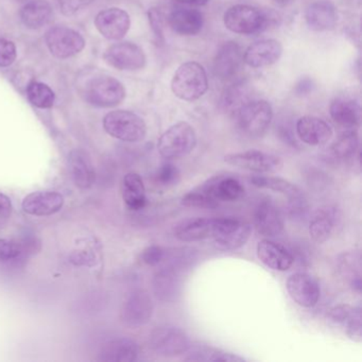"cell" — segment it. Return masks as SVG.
<instances>
[{
    "mask_svg": "<svg viewBox=\"0 0 362 362\" xmlns=\"http://www.w3.org/2000/svg\"><path fill=\"white\" fill-rule=\"evenodd\" d=\"M276 16L247 5H236L226 10L224 26L237 35H252L262 33L274 24Z\"/></svg>",
    "mask_w": 362,
    "mask_h": 362,
    "instance_id": "obj_1",
    "label": "cell"
},
{
    "mask_svg": "<svg viewBox=\"0 0 362 362\" xmlns=\"http://www.w3.org/2000/svg\"><path fill=\"white\" fill-rule=\"evenodd\" d=\"M209 90V78L202 65L186 62L175 71L171 81V90L175 97L184 101H196Z\"/></svg>",
    "mask_w": 362,
    "mask_h": 362,
    "instance_id": "obj_2",
    "label": "cell"
},
{
    "mask_svg": "<svg viewBox=\"0 0 362 362\" xmlns=\"http://www.w3.org/2000/svg\"><path fill=\"white\" fill-rule=\"evenodd\" d=\"M197 146V134L188 122H180L163 133L158 141V150L166 160L185 158Z\"/></svg>",
    "mask_w": 362,
    "mask_h": 362,
    "instance_id": "obj_3",
    "label": "cell"
},
{
    "mask_svg": "<svg viewBox=\"0 0 362 362\" xmlns=\"http://www.w3.org/2000/svg\"><path fill=\"white\" fill-rule=\"evenodd\" d=\"M239 130L250 139L262 137L273 120L272 105L266 100L247 101L234 116Z\"/></svg>",
    "mask_w": 362,
    "mask_h": 362,
    "instance_id": "obj_4",
    "label": "cell"
},
{
    "mask_svg": "<svg viewBox=\"0 0 362 362\" xmlns=\"http://www.w3.org/2000/svg\"><path fill=\"white\" fill-rule=\"evenodd\" d=\"M107 134L127 143L143 141L147 135V126L143 118L130 111H113L103 119Z\"/></svg>",
    "mask_w": 362,
    "mask_h": 362,
    "instance_id": "obj_5",
    "label": "cell"
},
{
    "mask_svg": "<svg viewBox=\"0 0 362 362\" xmlns=\"http://www.w3.org/2000/svg\"><path fill=\"white\" fill-rule=\"evenodd\" d=\"M252 228L239 218H216L211 241L216 249L228 252L240 249L249 240Z\"/></svg>",
    "mask_w": 362,
    "mask_h": 362,
    "instance_id": "obj_6",
    "label": "cell"
},
{
    "mask_svg": "<svg viewBox=\"0 0 362 362\" xmlns=\"http://www.w3.org/2000/svg\"><path fill=\"white\" fill-rule=\"evenodd\" d=\"M152 351L163 357H177L189 349V337L181 328L175 325H160L154 328L149 336Z\"/></svg>",
    "mask_w": 362,
    "mask_h": 362,
    "instance_id": "obj_7",
    "label": "cell"
},
{
    "mask_svg": "<svg viewBox=\"0 0 362 362\" xmlns=\"http://www.w3.org/2000/svg\"><path fill=\"white\" fill-rule=\"evenodd\" d=\"M86 99L90 105L99 107H114L126 98V88L122 82L109 76L90 80L86 88Z\"/></svg>",
    "mask_w": 362,
    "mask_h": 362,
    "instance_id": "obj_8",
    "label": "cell"
},
{
    "mask_svg": "<svg viewBox=\"0 0 362 362\" xmlns=\"http://www.w3.org/2000/svg\"><path fill=\"white\" fill-rule=\"evenodd\" d=\"M46 45L52 56L69 59L81 52L86 47L82 35L67 27H54L45 35Z\"/></svg>",
    "mask_w": 362,
    "mask_h": 362,
    "instance_id": "obj_9",
    "label": "cell"
},
{
    "mask_svg": "<svg viewBox=\"0 0 362 362\" xmlns=\"http://www.w3.org/2000/svg\"><path fill=\"white\" fill-rule=\"evenodd\" d=\"M224 162L230 166L257 173H275L283 166L279 156L258 150H247L224 156Z\"/></svg>",
    "mask_w": 362,
    "mask_h": 362,
    "instance_id": "obj_10",
    "label": "cell"
},
{
    "mask_svg": "<svg viewBox=\"0 0 362 362\" xmlns=\"http://www.w3.org/2000/svg\"><path fill=\"white\" fill-rule=\"evenodd\" d=\"M105 60L110 66L118 71H139L144 69L147 62L145 52L136 44L122 42L107 48Z\"/></svg>",
    "mask_w": 362,
    "mask_h": 362,
    "instance_id": "obj_11",
    "label": "cell"
},
{
    "mask_svg": "<svg viewBox=\"0 0 362 362\" xmlns=\"http://www.w3.org/2000/svg\"><path fill=\"white\" fill-rule=\"evenodd\" d=\"M153 315V302L145 290H135L127 298L122 309V321L130 327L149 323Z\"/></svg>",
    "mask_w": 362,
    "mask_h": 362,
    "instance_id": "obj_12",
    "label": "cell"
},
{
    "mask_svg": "<svg viewBox=\"0 0 362 362\" xmlns=\"http://www.w3.org/2000/svg\"><path fill=\"white\" fill-rule=\"evenodd\" d=\"M288 293L292 300L304 308H311L319 302V283L307 273H294L288 277L286 283Z\"/></svg>",
    "mask_w": 362,
    "mask_h": 362,
    "instance_id": "obj_13",
    "label": "cell"
},
{
    "mask_svg": "<svg viewBox=\"0 0 362 362\" xmlns=\"http://www.w3.org/2000/svg\"><path fill=\"white\" fill-rule=\"evenodd\" d=\"M254 226L262 236L267 238L279 236L285 228V221L281 209L273 201L266 199L256 207Z\"/></svg>",
    "mask_w": 362,
    "mask_h": 362,
    "instance_id": "obj_14",
    "label": "cell"
},
{
    "mask_svg": "<svg viewBox=\"0 0 362 362\" xmlns=\"http://www.w3.org/2000/svg\"><path fill=\"white\" fill-rule=\"evenodd\" d=\"M168 16V24L175 33L185 37L198 35L203 28L204 18L197 7L175 5Z\"/></svg>",
    "mask_w": 362,
    "mask_h": 362,
    "instance_id": "obj_15",
    "label": "cell"
},
{
    "mask_svg": "<svg viewBox=\"0 0 362 362\" xmlns=\"http://www.w3.org/2000/svg\"><path fill=\"white\" fill-rule=\"evenodd\" d=\"M97 30L111 41H118L124 37L131 26L130 16L118 8L103 10L95 18Z\"/></svg>",
    "mask_w": 362,
    "mask_h": 362,
    "instance_id": "obj_16",
    "label": "cell"
},
{
    "mask_svg": "<svg viewBox=\"0 0 362 362\" xmlns=\"http://www.w3.org/2000/svg\"><path fill=\"white\" fill-rule=\"evenodd\" d=\"M361 308L341 304L330 309L327 321L355 341L361 340Z\"/></svg>",
    "mask_w": 362,
    "mask_h": 362,
    "instance_id": "obj_17",
    "label": "cell"
},
{
    "mask_svg": "<svg viewBox=\"0 0 362 362\" xmlns=\"http://www.w3.org/2000/svg\"><path fill=\"white\" fill-rule=\"evenodd\" d=\"M283 54V45L276 40L255 42L243 52V62L252 69H262L275 64Z\"/></svg>",
    "mask_w": 362,
    "mask_h": 362,
    "instance_id": "obj_18",
    "label": "cell"
},
{
    "mask_svg": "<svg viewBox=\"0 0 362 362\" xmlns=\"http://www.w3.org/2000/svg\"><path fill=\"white\" fill-rule=\"evenodd\" d=\"M243 62V52L236 42L224 43L214 59V74L220 80L230 79L238 73Z\"/></svg>",
    "mask_w": 362,
    "mask_h": 362,
    "instance_id": "obj_19",
    "label": "cell"
},
{
    "mask_svg": "<svg viewBox=\"0 0 362 362\" xmlns=\"http://www.w3.org/2000/svg\"><path fill=\"white\" fill-rule=\"evenodd\" d=\"M340 211L332 205L320 207L309 220V234L315 243H323L334 234L340 222Z\"/></svg>",
    "mask_w": 362,
    "mask_h": 362,
    "instance_id": "obj_20",
    "label": "cell"
},
{
    "mask_svg": "<svg viewBox=\"0 0 362 362\" xmlns=\"http://www.w3.org/2000/svg\"><path fill=\"white\" fill-rule=\"evenodd\" d=\"M256 252L258 258L264 266L279 272L289 270L296 260L293 254L289 250L286 249L281 243H275L269 238L257 243Z\"/></svg>",
    "mask_w": 362,
    "mask_h": 362,
    "instance_id": "obj_21",
    "label": "cell"
},
{
    "mask_svg": "<svg viewBox=\"0 0 362 362\" xmlns=\"http://www.w3.org/2000/svg\"><path fill=\"white\" fill-rule=\"evenodd\" d=\"M296 134L304 144L313 147L325 145L332 136V129L325 120L315 116H303L296 122Z\"/></svg>",
    "mask_w": 362,
    "mask_h": 362,
    "instance_id": "obj_22",
    "label": "cell"
},
{
    "mask_svg": "<svg viewBox=\"0 0 362 362\" xmlns=\"http://www.w3.org/2000/svg\"><path fill=\"white\" fill-rule=\"evenodd\" d=\"M305 21L310 30L317 33L332 30L338 23L336 6L329 0H317L307 7Z\"/></svg>",
    "mask_w": 362,
    "mask_h": 362,
    "instance_id": "obj_23",
    "label": "cell"
},
{
    "mask_svg": "<svg viewBox=\"0 0 362 362\" xmlns=\"http://www.w3.org/2000/svg\"><path fill=\"white\" fill-rule=\"evenodd\" d=\"M64 205L62 194L50 190L35 192L28 194L23 201V209L29 215L44 217L58 213Z\"/></svg>",
    "mask_w": 362,
    "mask_h": 362,
    "instance_id": "obj_24",
    "label": "cell"
},
{
    "mask_svg": "<svg viewBox=\"0 0 362 362\" xmlns=\"http://www.w3.org/2000/svg\"><path fill=\"white\" fill-rule=\"evenodd\" d=\"M152 289L160 302H175L181 292V273L160 267L152 279Z\"/></svg>",
    "mask_w": 362,
    "mask_h": 362,
    "instance_id": "obj_25",
    "label": "cell"
},
{
    "mask_svg": "<svg viewBox=\"0 0 362 362\" xmlns=\"http://www.w3.org/2000/svg\"><path fill=\"white\" fill-rule=\"evenodd\" d=\"M216 218H194L182 221L175 226L173 234L183 243L211 239L215 228Z\"/></svg>",
    "mask_w": 362,
    "mask_h": 362,
    "instance_id": "obj_26",
    "label": "cell"
},
{
    "mask_svg": "<svg viewBox=\"0 0 362 362\" xmlns=\"http://www.w3.org/2000/svg\"><path fill=\"white\" fill-rule=\"evenodd\" d=\"M69 173L77 187L81 189L92 187L96 179V173L92 160L86 151L81 149L73 150L69 153Z\"/></svg>",
    "mask_w": 362,
    "mask_h": 362,
    "instance_id": "obj_27",
    "label": "cell"
},
{
    "mask_svg": "<svg viewBox=\"0 0 362 362\" xmlns=\"http://www.w3.org/2000/svg\"><path fill=\"white\" fill-rule=\"evenodd\" d=\"M139 347L128 338L114 339L101 347L98 360L103 362H133L137 360Z\"/></svg>",
    "mask_w": 362,
    "mask_h": 362,
    "instance_id": "obj_28",
    "label": "cell"
},
{
    "mask_svg": "<svg viewBox=\"0 0 362 362\" xmlns=\"http://www.w3.org/2000/svg\"><path fill=\"white\" fill-rule=\"evenodd\" d=\"M329 114L334 122L346 129L356 128L361 122V107L351 99H334L330 103Z\"/></svg>",
    "mask_w": 362,
    "mask_h": 362,
    "instance_id": "obj_29",
    "label": "cell"
},
{
    "mask_svg": "<svg viewBox=\"0 0 362 362\" xmlns=\"http://www.w3.org/2000/svg\"><path fill=\"white\" fill-rule=\"evenodd\" d=\"M337 269L341 276L346 279L353 291L359 294L362 290L361 254L359 251H347L337 259Z\"/></svg>",
    "mask_w": 362,
    "mask_h": 362,
    "instance_id": "obj_30",
    "label": "cell"
},
{
    "mask_svg": "<svg viewBox=\"0 0 362 362\" xmlns=\"http://www.w3.org/2000/svg\"><path fill=\"white\" fill-rule=\"evenodd\" d=\"M186 361H199V362H243L245 361L240 356L235 355L233 353L218 349V347L211 346L204 343H192L189 349L185 353Z\"/></svg>",
    "mask_w": 362,
    "mask_h": 362,
    "instance_id": "obj_31",
    "label": "cell"
},
{
    "mask_svg": "<svg viewBox=\"0 0 362 362\" xmlns=\"http://www.w3.org/2000/svg\"><path fill=\"white\" fill-rule=\"evenodd\" d=\"M21 20L28 29L42 28L52 21L54 11L45 0H33L21 10Z\"/></svg>",
    "mask_w": 362,
    "mask_h": 362,
    "instance_id": "obj_32",
    "label": "cell"
},
{
    "mask_svg": "<svg viewBox=\"0 0 362 362\" xmlns=\"http://www.w3.org/2000/svg\"><path fill=\"white\" fill-rule=\"evenodd\" d=\"M122 198L129 209L139 211L147 203L145 184L139 173H130L122 181Z\"/></svg>",
    "mask_w": 362,
    "mask_h": 362,
    "instance_id": "obj_33",
    "label": "cell"
},
{
    "mask_svg": "<svg viewBox=\"0 0 362 362\" xmlns=\"http://www.w3.org/2000/svg\"><path fill=\"white\" fill-rule=\"evenodd\" d=\"M250 183L255 187L260 189L272 190V192H279L283 196L290 199L300 198L304 197L303 190L296 184L288 180L279 177H270V175H254L250 177Z\"/></svg>",
    "mask_w": 362,
    "mask_h": 362,
    "instance_id": "obj_34",
    "label": "cell"
},
{
    "mask_svg": "<svg viewBox=\"0 0 362 362\" xmlns=\"http://www.w3.org/2000/svg\"><path fill=\"white\" fill-rule=\"evenodd\" d=\"M182 204L184 206L194 207V209H217L220 203L216 198L215 192H214L213 179L211 177V179L206 180L187 192L182 198Z\"/></svg>",
    "mask_w": 362,
    "mask_h": 362,
    "instance_id": "obj_35",
    "label": "cell"
},
{
    "mask_svg": "<svg viewBox=\"0 0 362 362\" xmlns=\"http://www.w3.org/2000/svg\"><path fill=\"white\" fill-rule=\"evenodd\" d=\"M214 192L220 204L223 202H235L245 196V187L236 177L226 175H214Z\"/></svg>",
    "mask_w": 362,
    "mask_h": 362,
    "instance_id": "obj_36",
    "label": "cell"
},
{
    "mask_svg": "<svg viewBox=\"0 0 362 362\" xmlns=\"http://www.w3.org/2000/svg\"><path fill=\"white\" fill-rule=\"evenodd\" d=\"M198 258L196 250L192 247H175L165 250L164 259L160 267L171 269L179 273L192 268L194 262Z\"/></svg>",
    "mask_w": 362,
    "mask_h": 362,
    "instance_id": "obj_37",
    "label": "cell"
},
{
    "mask_svg": "<svg viewBox=\"0 0 362 362\" xmlns=\"http://www.w3.org/2000/svg\"><path fill=\"white\" fill-rule=\"evenodd\" d=\"M250 100L252 99L250 98L249 86L245 81H238L226 90L222 96L221 107L226 113L235 116L241 107Z\"/></svg>",
    "mask_w": 362,
    "mask_h": 362,
    "instance_id": "obj_38",
    "label": "cell"
},
{
    "mask_svg": "<svg viewBox=\"0 0 362 362\" xmlns=\"http://www.w3.org/2000/svg\"><path fill=\"white\" fill-rule=\"evenodd\" d=\"M359 148V136L355 130H347L336 139L332 147L330 153L336 160H345L355 156Z\"/></svg>",
    "mask_w": 362,
    "mask_h": 362,
    "instance_id": "obj_39",
    "label": "cell"
},
{
    "mask_svg": "<svg viewBox=\"0 0 362 362\" xmlns=\"http://www.w3.org/2000/svg\"><path fill=\"white\" fill-rule=\"evenodd\" d=\"M27 97L29 101L39 109H50L56 100L54 90L46 84L37 81L29 84L27 88Z\"/></svg>",
    "mask_w": 362,
    "mask_h": 362,
    "instance_id": "obj_40",
    "label": "cell"
},
{
    "mask_svg": "<svg viewBox=\"0 0 362 362\" xmlns=\"http://www.w3.org/2000/svg\"><path fill=\"white\" fill-rule=\"evenodd\" d=\"M156 177L158 185L169 188L179 183L180 179H181V173L175 165L171 164V163H164L158 169Z\"/></svg>",
    "mask_w": 362,
    "mask_h": 362,
    "instance_id": "obj_41",
    "label": "cell"
},
{
    "mask_svg": "<svg viewBox=\"0 0 362 362\" xmlns=\"http://www.w3.org/2000/svg\"><path fill=\"white\" fill-rule=\"evenodd\" d=\"M148 18H149L150 26L153 31L156 44L164 45V16L162 11L158 8H151L148 12Z\"/></svg>",
    "mask_w": 362,
    "mask_h": 362,
    "instance_id": "obj_42",
    "label": "cell"
},
{
    "mask_svg": "<svg viewBox=\"0 0 362 362\" xmlns=\"http://www.w3.org/2000/svg\"><path fill=\"white\" fill-rule=\"evenodd\" d=\"M24 249L22 245L16 241L0 239V262H7L18 259Z\"/></svg>",
    "mask_w": 362,
    "mask_h": 362,
    "instance_id": "obj_43",
    "label": "cell"
},
{
    "mask_svg": "<svg viewBox=\"0 0 362 362\" xmlns=\"http://www.w3.org/2000/svg\"><path fill=\"white\" fill-rule=\"evenodd\" d=\"M165 250L166 249L160 247V245H150V247H146L141 253V260L147 266H160L163 259H164Z\"/></svg>",
    "mask_w": 362,
    "mask_h": 362,
    "instance_id": "obj_44",
    "label": "cell"
},
{
    "mask_svg": "<svg viewBox=\"0 0 362 362\" xmlns=\"http://www.w3.org/2000/svg\"><path fill=\"white\" fill-rule=\"evenodd\" d=\"M16 47L13 42L0 39V67L13 64L16 59Z\"/></svg>",
    "mask_w": 362,
    "mask_h": 362,
    "instance_id": "obj_45",
    "label": "cell"
},
{
    "mask_svg": "<svg viewBox=\"0 0 362 362\" xmlns=\"http://www.w3.org/2000/svg\"><path fill=\"white\" fill-rule=\"evenodd\" d=\"M288 213L290 217L294 219H302L306 217L308 213V203L305 196L288 200Z\"/></svg>",
    "mask_w": 362,
    "mask_h": 362,
    "instance_id": "obj_46",
    "label": "cell"
},
{
    "mask_svg": "<svg viewBox=\"0 0 362 362\" xmlns=\"http://www.w3.org/2000/svg\"><path fill=\"white\" fill-rule=\"evenodd\" d=\"M93 1L94 0H59V7L64 16H71L88 7Z\"/></svg>",
    "mask_w": 362,
    "mask_h": 362,
    "instance_id": "obj_47",
    "label": "cell"
},
{
    "mask_svg": "<svg viewBox=\"0 0 362 362\" xmlns=\"http://www.w3.org/2000/svg\"><path fill=\"white\" fill-rule=\"evenodd\" d=\"M313 88H315V83H313V80L305 78V79H300L298 82L296 88H294V92L298 96H304V95L309 94L313 90Z\"/></svg>",
    "mask_w": 362,
    "mask_h": 362,
    "instance_id": "obj_48",
    "label": "cell"
},
{
    "mask_svg": "<svg viewBox=\"0 0 362 362\" xmlns=\"http://www.w3.org/2000/svg\"><path fill=\"white\" fill-rule=\"evenodd\" d=\"M12 202L6 194L0 192V218H7L12 213Z\"/></svg>",
    "mask_w": 362,
    "mask_h": 362,
    "instance_id": "obj_49",
    "label": "cell"
},
{
    "mask_svg": "<svg viewBox=\"0 0 362 362\" xmlns=\"http://www.w3.org/2000/svg\"><path fill=\"white\" fill-rule=\"evenodd\" d=\"M209 0H173V3L175 5L190 6V7H202L206 5Z\"/></svg>",
    "mask_w": 362,
    "mask_h": 362,
    "instance_id": "obj_50",
    "label": "cell"
},
{
    "mask_svg": "<svg viewBox=\"0 0 362 362\" xmlns=\"http://www.w3.org/2000/svg\"><path fill=\"white\" fill-rule=\"evenodd\" d=\"M275 4L279 6H286L291 1V0H273Z\"/></svg>",
    "mask_w": 362,
    "mask_h": 362,
    "instance_id": "obj_51",
    "label": "cell"
},
{
    "mask_svg": "<svg viewBox=\"0 0 362 362\" xmlns=\"http://www.w3.org/2000/svg\"><path fill=\"white\" fill-rule=\"evenodd\" d=\"M18 1H25V0H18Z\"/></svg>",
    "mask_w": 362,
    "mask_h": 362,
    "instance_id": "obj_52",
    "label": "cell"
}]
</instances>
